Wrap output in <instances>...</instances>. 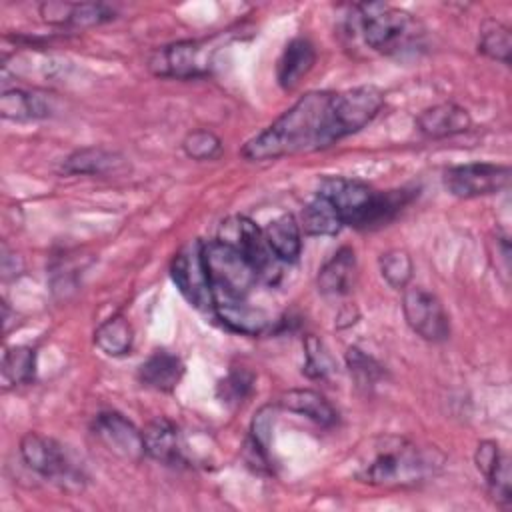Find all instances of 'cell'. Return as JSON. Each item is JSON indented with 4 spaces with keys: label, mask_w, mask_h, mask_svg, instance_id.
I'll return each mask as SVG.
<instances>
[{
    "label": "cell",
    "mask_w": 512,
    "mask_h": 512,
    "mask_svg": "<svg viewBox=\"0 0 512 512\" xmlns=\"http://www.w3.org/2000/svg\"><path fill=\"white\" fill-rule=\"evenodd\" d=\"M170 276L180 294L198 310L212 312V286L204 262V242L194 238L170 262Z\"/></svg>",
    "instance_id": "obj_8"
},
{
    "label": "cell",
    "mask_w": 512,
    "mask_h": 512,
    "mask_svg": "<svg viewBox=\"0 0 512 512\" xmlns=\"http://www.w3.org/2000/svg\"><path fill=\"white\" fill-rule=\"evenodd\" d=\"M94 434L100 442L118 458L128 462H140L146 456L144 436L126 416L114 410H106L96 414L94 418Z\"/></svg>",
    "instance_id": "obj_13"
},
{
    "label": "cell",
    "mask_w": 512,
    "mask_h": 512,
    "mask_svg": "<svg viewBox=\"0 0 512 512\" xmlns=\"http://www.w3.org/2000/svg\"><path fill=\"white\" fill-rule=\"evenodd\" d=\"M442 182L456 198H478L496 194L510 184V168L492 162H468L444 170Z\"/></svg>",
    "instance_id": "obj_11"
},
{
    "label": "cell",
    "mask_w": 512,
    "mask_h": 512,
    "mask_svg": "<svg viewBox=\"0 0 512 512\" xmlns=\"http://www.w3.org/2000/svg\"><path fill=\"white\" fill-rule=\"evenodd\" d=\"M416 128L420 134L432 140L450 138L468 132L472 128V116L464 106L456 102H440L424 108L416 116Z\"/></svg>",
    "instance_id": "obj_15"
},
{
    "label": "cell",
    "mask_w": 512,
    "mask_h": 512,
    "mask_svg": "<svg viewBox=\"0 0 512 512\" xmlns=\"http://www.w3.org/2000/svg\"><path fill=\"white\" fill-rule=\"evenodd\" d=\"M218 50L212 40H178L156 48L148 58V68L160 78H198L210 72Z\"/></svg>",
    "instance_id": "obj_5"
},
{
    "label": "cell",
    "mask_w": 512,
    "mask_h": 512,
    "mask_svg": "<svg viewBox=\"0 0 512 512\" xmlns=\"http://www.w3.org/2000/svg\"><path fill=\"white\" fill-rule=\"evenodd\" d=\"M338 140L334 92L312 90L300 96L270 126L250 138L240 154L250 162H264L324 150Z\"/></svg>",
    "instance_id": "obj_1"
},
{
    "label": "cell",
    "mask_w": 512,
    "mask_h": 512,
    "mask_svg": "<svg viewBox=\"0 0 512 512\" xmlns=\"http://www.w3.org/2000/svg\"><path fill=\"white\" fill-rule=\"evenodd\" d=\"M112 18H116L114 8H110L102 2H72V10H70V18H68L66 26L90 28V26L104 24Z\"/></svg>",
    "instance_id": "obj_32"
},
{
    "label": "cell",
    "mask_w": 512,
    "mask_h": 512,
    "mask_svg": "<svg viewBox=\"0 0 512 512\" xmlns=\"http://www.w3.org/2000/svg\"><path fill=\"white\" fill-rule=\"evenodd\" d=\"M134 342V330L122 314H114L94 330V344L106 356H124Z\"/></svg>",
    "instance_id": "obj_25"
},
{
    "label": "cell",
    "mask_w": 512,
    "mask_h": 512,
    "mask_svg": "<svg viewBox=\"0 0 512 512\" xmlns=\"http://www.w3.org/2000/svg\"><path fill=\"white\" fill-rule=\"evenodd\" d=\"M406 324L428 342H442L450 336V316L442 300L424 286H406L402 296Z\"/></svg>",
    "instance_id": "obj_10"
},
{
    "label": "cell",
    "mask_w": 512,
    "mask_h": 512,
    "mask_svg": "<svg viewBox=\"0 0 512 512\" xmlns=\"http://www.w3.org/2000/svg\"><path fill=\"white\" fill-rule=\"evenodd\" d=\"M358 278V260L352 246H340L318 270L316 286L324 296H346Z\"/></svg>",
    "instance_id": "obj_17"
},
{
    "label": "cell",
    "mask_w": 512,
    "mask_h": 512,
    "mask_svg": "<svg viewBox=\"0 0 512 512\" xmlns=\"http://www.w3.org/2000/svg\"><path fill=\"white\" fill-rule=\"evenodd\" d=\"M304 356H306V362L302 370L308 378H314V380L326 378L336 370V362L332 354L328 352L324 342L312 334H308L304 340Z\"/></svg>",
    "instance_id": "obj_31"
},
{
    "label": "cell",
    "mask_w": 512,
    "mask_h": 512,
    "mask_svg": "<svg viewBox=\"0 0 512 512\" xmlns=\"http://www.w3.org/2000/svg\"><path fill=\"white\" fill-rule=\"evenodd\" d=\"M346 366L360 388H374L386 374L382 364L356 346L346 350Z\"/></svg>",
    "instance_id": "obj_29"
},
{
    "label": "cell",
    "mask_w": 512,
    "mask_h": 512,
    "mask_svg": "<svg viewBox=\"0 0 512 512\" xmlns=\"http://www.w3.org/2000/svg\"><path fill=\"white\" fill-rule=\"evenodd\" d=\"M182 150L192 160H216L222 154V140L208 128H196L184 136Z\"/></svg>",
    "instance_id": "obj_30"
},
{
    "label": "cell",
    "mask_w": 512,
    "mask_h": 512,
    "mask_svg": "<svg viewBox=\"0 0 512 512\" xmlns=\"http://www.w3.org/2000/svg\"><path fill=\"white\" fill-rule=\"evenodd\" d=\"M264 238L282 264H292L302 252V228L294 214H282L266 224Z\"/></svg>",
    "instance_id": "obj_22"
},
{
    "label": "cell",
    "mask_w": 512,
    "mask_h": 512,
    "mask_svg": "<svg viewBox=\"0 0 512 512\" xmlns=\"http://www.w3.org/2000/svg\"><path fill=\"white\" fill-rule=\"evenodd\" d=\"M300 228L310 236H336L344 222L336 210V206L322 194L316 196L304 206Z\"/></svg>",
    "instance_id": "obj_24"
},
{
    "label": "cell",
    "mask_w": 512,
    "mask_h": 512,
    "mask_svg": "<svg viewBox=\"0 0 512 512\" xmlns=\"http://www.w3.org/2000/svg\"><path fill=\"white\" fill-rule=\"evenodd\" d=\"M220 242L236 248L256 270L258 282L274 284L280 276V260L270 250L264 232L246 216H230L218 228Z\"/></svg>",
    "instance_id": "obj_6"
},
{
    "label": "cell",
    "mask_w": 512,
    "mask_h": 512,
    "mask_svg": "<svg viewBox=\"0 0 512 512\" xmlns=\"http://www.w3.org/2000/svg\"><path fill=\"white\" fill-rule=\"evenodd\" d=\"M478 50L502 64H510V52H512V36L508 26L494 18H486L480 24L478 34Z\"/></svg>",
    "instance_id": "obj_26"
},
{
    "label": "cell",
    "mask_w": 512,
    "mask_h": 512,
    "mask_svg": "<svg viewBox=\"0 0 512 512\" xmlns=\"http://www.w3.org/2000/svg\"><path fill=\"white\" fill-rule=\"evenodd\" d=\"M278 404L294 414H300L320 426H334L338 422V412L330 400L312 388H292L280 394Z\"/></svg>",
    "instance_id": "obj_21"
},
{
    "label": "cell",
    "mask_w": 512,
    "mask_h": 512,
    "mask_svg": "<svg viewBox=\"0 0 512 512\" xmlns=\"http://www.w3.org/2000/svg\"><path fill=\"white\" fill-rule=\"evenodd\" d=\"M36 370V350L30 346H10L2 358V376L6 384H28Z\"/></svg>",
    "instance_id": "obj_27"
},
{
    "label": "cell",
    "mask_w": 512,
    "mask_h": 512,
    "mask_svg": "<svg viewBox=\"0 0 512 512\" xmlns=\"http://www.w3.org/2000/svg\"><path fill=\"white\" fill-rule=\"evenodd\" d=\"M212 300H214L212 312L232 332L256 336V334L264 332L270 324L268 314L262 308L250 306L246 296L212 292Z\"/></svg>",
    "instance_id": "obj_14"
},
{
    "label": "cell",
    "mask_w": 512,
    "mask_h": 512,
    "mask_svg": "<svg viewBox=\"0 0 512 512\" xmlns=\"http://www.w3.org/2000/svg\"><path fill=\"white\" fill-rule=\"evenodd\" d=\"M442 458L402 436H380L370 442L356 468V478L370 486L404 488L430 478Z\"/></svg>",
    "instance_id": "obj_2"
},
{
    "label": "cell",
    "mask_w": 512,
    "mask_h": 512,
    "mask_svg": "<svg viewBox=\"0 0 512 512\" xmlns=\"http://www.w3.org/2000/svg\"><path fill=\"white\" fill-rule=\"evenodd\" d=\"M378 268H380V274L386 280V284L394 290H400V288H406L408 282L412 280L414 262L406 250L392 248V250H386L384 254H380Z\"/></svg>",
    "instance_id": "obj_28"
},
{
    "label": "cell",
    "mask_w": 512,
    "mask_h": 512,
    "mask_svg": "<svg viewBox=\"0 0 512 512\" xmlns=\"http://www.w3.org/2000/svg\"><path fill=\"white\" fill-rule=\"evenodd\" d=\"M352 28L364 44L384 56H406L422 48L424 26L410 12L384 2L354 4Z\"/></svg>",
    "instance_id": "obj_4"
},
{
    "label": "cell",
    "mask_w": 512,
    "mask_h": 512,
    "mask_svg": "<svg viewBox=\"0 0 512 512\" xmlns=\"http://www.w3.org/2000/svg\"><path fill=\"white\" fill-rule=\"evenodd\" d=\"M384 106V92L374 84H362L334 92V118L340 140L368 126Z\"/></svg>",
    "instance_id": "obj_12"
},
{
    "label": "cell",
    "mask_w": 512,
    "mask_h": 512,
    "mask_svg": "<svg viewBox=\"0 0 512 512\" xmlns=\"http://www.w3.org/2000/svg\"><path fill=\"white\" fill-rule=\"evenodd\" d=\"M0 114L8 120H36L50 114V104L38 92L10 88L0 96Z\"/></svg>",
    "instance_id": "obj_23"
},
{
    "label": "cell",
    "mask_w": 512,
    "mask_h": 512,
    "mask_svg": "<svg viewBox=\"0 0 512 512\" xmlns=\"http://www.w3.org/2000/svg\"><path fill=\"white\" fill-rule=\"evenodd\" d=\"M508 456L502 454L498 442L494 440H482L474 452V464L478 468V472L488 480L506 460Z\"/></svg>",
    "instance_id": "obj_34"
},
{
    "label": "cell",
    "mask_w": 512,
    "mask_h": 512,
    "mask_svg": "<svg viewBox=\"0 0 512 512\" xmlns=\"http://www.w3.org/2000/svg\"><path fill=\"white\" fill-rule=\"evenodd\" d=\"M20 456L24 464L46 480L60 486L80 484V470L70 460L60 442L38 432H26L20 440Z\"/></svg>",
    "instance_id": "obj_9"
},
{
    "label": "cell",
    "mask_w": 512,
    "mask_h": 512,
    "mask_svg": "<svg viewBox=\"0 0 512 512\" xmlns=\"http://www.w3.org/2000/svg\"><path fill=\"white\" fill-rule=\"evenodd\" d=\"M272 424H274V408L272 406H262L250 424V434L248 438L256 442L260 448L270 452V442H272Z\"/></svg>",
    "instance_id": "obj_35"
},
{
    "label": "cell",
    "mask_w": 512,
    "mask_h": 512,
    "mask_svg": "<svg viewBox=\"0 0 512 512\" xmlns=\"http://www.w3.org/2000/svg\"><path fill=\"white\" fill-rule=\"evenodd\" d=\"M146 454L162 464H176L182 460V438L178 426L166 418L158 416L146 424L142 430Z\"/></svg>",
    "instance_id": "obj_20"
},
{
    "label": "cell",
    "mask_w": 512,
    "mask_h": 512,
    "mask_svg": "<svg viewBox=\"0 0 512 512\" xmlns=\"http://www.w3.org/2000/svg\"><path fill=\"white\" fill-rule=\"evenodd\" d=\"M316 48L308 38H292L276 64V80L282 90H294L314 68Z\"/></svg>",
    "instance_id": "obj_18"
},
{
    "label": "cell",
    "mask_w": 512,
    "mask_h": 512,
    "mask_svg": "<svg viewBox=\"0 0 512 512\" xmlns=\"http://www.w3.org/2000/svg\"><path fill=\"white\" fill-rule=\"evenodd\" d=\"M318 194L326 196L338 210L344 226L372 230L394 220L416 196L414 190H374L354 178L330 176L320 182Z\"/></svg>",
    "instance_id": "obj_3"
},
{
    "label": "cell",
    "mask_w": 512,
    "mask_h": 512,
    "mask_svg": "<svg viewBox=\"0 0 512 512\" xmlns=\"http://www.w3.org/2000/svg\"><path fill=\"white\" fill-rule=\"evenodd\" d=\"M130 170L124 154L102 146H86L74 150L60 166L64 174H86V176H118Z\"/></svg>",
    "instance_id": "obj_16"
},
{
    "label": "cell",
    "mask_w": 512,
    "mask_h": 512,
    "mask_svg": "<svg viewBox=\"0 0 512 512\" xmlns=\"http://www.w3.org/2000/svg\"><path fill=\"white\" fill-rule=\"evenodd\" d=\"M254 374L246 368H232L228 376L218 384V396L224 404H240L252 390Z\"/></svg>",
    "instance_id": "obj_33"
},
{
    "label": "cell",
    "mask_w": 512,
    "mask_h": 512,
    "mask_svg": "<svg viewBox=\"0 0 512 512\" xmlns=\"http://www.w3.org/2000/svg\"><path fill=\"white\" fill-rule=\"evenodd\" d=\"M184 376V362L178 354L168 350L152 352L140 366H138V380L142 386L158 390V392H172Z\"/></svg>",
    "instance_id": "obj_19"
},
{
    "label": "cell",
    "mask_w": 512,
    "mask_h": 512,
    "mask_svg": "<svg viewBox=\"0 0 512 512\" xmlns=\"http://www.w3.org/2000/svg\"><path fill=\"white\" fill-rule=\"evenodd\" d=\"M204 262L212 292L248 296L258 282L256 270L244 254L220 240L204 242Z\"/></svg>",
    "instance_id": "obj_7"
}]
</instances>
